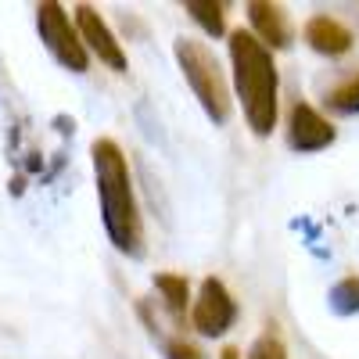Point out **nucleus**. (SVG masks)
<instances>
[{"label":"nucleus","mask_w":359,"mask_h":359,"mask_svg":"<svg viewBox=\"0 0 359 359\" xmlns=\"http://www.w3.org/2000/svg\"><path fill=\"white\" fill-rule=\"evenodd\" d=\"M162 352H165V359H208L194 341H187V338H162Z\"/></svg>","instance_id":"nucleus-15"},{"label":"nucleus","mask_w":359,"mask_h":359,"mask_svg":"<svg viewBox=\"0 0 359 359\" xmlns=\"http://www.w3.org/2000/svg\"><path fill=\"white\" fill-rule=\"evenodd\" d=\"M172 54H176V65H180V72H184L187 86L194 90L198 104L205 108V115L212 118L216 126H223L230 118L233 101H230V86H226V76L216 62V54L194 36H176Z\"/></svg>","instance_id":"nucleus-3"},{"label":"nucleus","mask_w":359,"mask_h":359,"mask_svg":"<svg viewBox=\"0 0 359 359\" xmlns=\"http://www.w3.org/2000/svg\"><path fill=\"white\" fill-rule=\"evenodd\" d=\"M306 43L316 50V54H327V57H341L352 50V29H345L338 18L331 15H313L306 22Z\"/></svg>","instance_id":"nucleus-9"},{"label":"nucleus","mask_w":359,"mask_h":359,"mask_svg":"<svg viewBox=\"0 0 359 359\" xmlns=\"http://www.w3.org/2000/svg\"><path fill=\"white\" fill-rule=\"evenodd\" d=\"M76 29H79V36H83V43H86V50H94L97 57H101V65H108V69H115V72H126V50H123V43L115 40V33L108 29V22L90 8V4H79L76 8Z\"/></svg>","instance_id":"nucleus-7"},{"label":"nucleus","mask_w":359,"mask_h":359,"mask_svg":"<svg viewBox=\"0 0 359 359\" xmlns=\"http://www.w3.org/2000/svg\"><path fill=\"white\" fill-rule=\"evenodd\" d=\"M245 359H287V348H284V341L273 331H266V334H259L252 341V348H248Z\"/></svg>","instance_id":"nucleus-14"},{"label":"nucleus","mask_w":359,"mask_h":359,"mask_svg":"<svg viewBox=\"0 0 359 359\" xmlns=\"http://www.w3.org/2000/svg\"><path fill=\"white\" fill-rule=\"evenodd\" d=\"M248 22H252V36L269 47V50H284L291 47L294 33H291V22L284 15L280 4H269V0H252L248 4Z\"/></svg>","instance_id":"nucleus-8"},{"label":"nucleus","mask_w":359,"mask_h":359,"mask_svg":"<svg viewBox=\"0 0 359 359\" xmlns=\"http://www.w3.org/2000/svg\"><path fill=\"white\" fill-rule=\"evenodd\" d=\"M36 29H40L43 47H47L69 72H86L90 50H86L79 29L72 25V18H69V11H65L62 4H54V0L40 4V8H36Z\"/></svg>","instance_id":"nucleus-4"},{"label":"nucleus","mask_w":359,"mask_h":359,"mask_svg":"<svg viewBox=\"0 0 359 359\" xmlns=\"http://www.w3.org/2000/svg\"><path fill=\"white\" fill-rule=\"evenodd\" d=\"M334 137H338V130L327 123L313 104L298 101L291 108V115H287V144H291V151H302V155L323 151V147L334 144Z\"/></svg>","instance_id":"nucleus-6"},{"label":"nucleus","mask_w":359,"mask_h":359,"mask_svg":"<svg viewBox=\"0 0 359 359\" xmlns=\"http://www.w3.org/2000/svg\"><path fill=\"white\" fill-rule=\"evenodd\" d=\"M230 65H233V90L245 108V123L255 137H269L277 126V94H280V76L273 50L262 47L252 33L233 29L230 33Z\"/></svg>","instance_id":"nucleus-2"},{"label":"nucleus","mask_w":359,"mask_h":359,"mask_svg":"<svg viewBox=\"0 0 359 359\" xmlns=\"http://www.w3.org/2000/svg\"><path fill=\"white\" fill-rule=\"evenodd\" d=\"M184 11L205 29L208 36H223L226 33V4L223 0H187Z\"/></svg>","instance_id":"nucleus-11"},{"label":"nucleus","mask_w":359,"mask_h":359,"mask_svg":"<svg viewBox=\"0 0 359 359\" xmlns=\"http://www.w3.org/2000/svg\"><path fill=\"white\" fill-rule=\"evenodd\" d=\"M327 108L338 115H359V72H352L345 83H338L327 94Z\"/></svg>","instance_id":"nucleus-12"},{"label":"nucleus","mask_w":359,"mask_h":359,"mask_svg":"<svg viewBox=\"0 0 359 359\" xmlns=\"http://www.w3.org/2000/svg\"><path fill=\"white\" fill-rule=\"evenodd\" d=\"M191 323L194 331L205 338H223L230 327L237 323V302L226 291L219 277H205L198 287V298L191 302Z\"/></svg>","instance_id":"nucleus-5"},{"label":"nucleus","mask_w":359,"mask_h":359,"mask_svg":"<svg viewBox=\"0 0 359 359\" xmlns=\"http://www.w3.org/2000/svg\"><path fill=\"white\" fill-rule=\"evenodd\" d=\"M155 291L162 294L165 313H169L176 323H184L187 302H191V284H187V277H180V273H155Z\"/></svg>","instance_id":"nucleus-10"},{"label":"nucleus","mask_w":359,"mask_h":359,"mask_svg":"<svg viewBox=\"0 0 359 359\" xmlns=\"http://www.w3.org/2000/svg\"><path fill=\"white\" fill-rule=\"evenodd\" d=\"M219 359H241V352H237V348H233V345H226V348H223V352H219Z\"/></svg>","instance_id":"nucleus-16"},{"label":"nucleus","mask_w":359,"mask_h":359,"mask_svg":"<svg viewBox=\"0 0 359 359\" xmlns=\"http://www.w3.org/2000/svg\"><path fill=\"white\" fill-rule=\"evenodd\" d=\"M90 158H94V180H97V201H101V219L108 230V241L130 255H144V219L140 205L133 194L130 162L111 137H97L90 144Z\"/></svg>","instance_id":"nucleus-1"},{"label":"nucleus","mask_w":359,"mask_h":359,"mask_svg":"<svg viewBox=\"0 0 359 359\" xmlns=\"http://www.w3.org/2000/svg\"><path fill=\"white\" fill-rule=\"evenodd\" d=\"M331 309L338 316H352L359 313V277H341L331 287Z\"/></svg>","instance_id":"nucleus-13"}]
</instances>
